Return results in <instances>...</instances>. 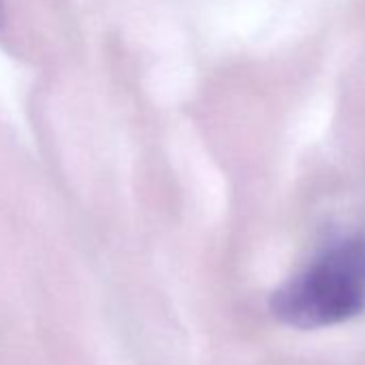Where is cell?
<instances>
[{
  "mask_svg": "<svg viewBox=\"0 0 365 365\" xmlns=\"http://www.w3.org/2000/svg\"><path fill=\"white\" fill-rule=\"evenodd\" d=\"M273 316L292 329L341 324L365 312V237L327 245L271 297Z\"/></svg>",
  "mask_w": 365,
  "mask_h": 365,
  "instance_id": "6da1fadb",
  "label": "cell"
},
{
  "mask_svg": "<svg viewBox=\"0 0 365 365\" xmlns=\"http://www.w3.org/2000/svg\"><path fill=\"white\" fill-rule=\"evenodd\" d=\"M5 24V5H3V0H0V29H3Z\"/></svg>",
  "mask_w": 365,
  "mask_h": 365,
  "instance_id": "7a4b0ae2",
  "label": "cell"
}]
</instances>
